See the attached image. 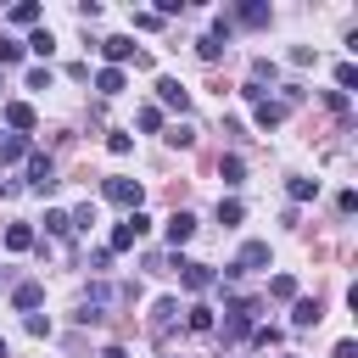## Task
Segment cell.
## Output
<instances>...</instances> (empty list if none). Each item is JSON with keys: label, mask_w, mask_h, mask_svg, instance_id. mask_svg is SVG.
<instances>
[{"label": "cell", "mask_w": 358, "mask_h": 358, "mask_svg": "<svg viewBox=\"0 0 358 358\" xmlns=\"http://www.w3.org/2000/svg\"><path fill=\"white\" fill-rule=\"evenodd\" d=\"M145 229H151V218H145V213H129V218L112 229L106 252H129V246H140V241H145Z\"/></svg>", "instance_id": "6da1fadb"}, {"label": "cell", "mask_w": 358, "mask_h": 358, "mask_svg": "<svg viewBox=\"0 0 358 358\" xmlns=\"http://www.w3.org/2000/svg\"><path fill=\"white\" fill-rule=\"evenodd\" d=\"M263 263H268V241H246V246H241V257H235V263L224 268V280H241V274H257Z\"/></svg>", "instance_id": "7a4b0ae2"}, {"label": "cell", "mask_w": 358, "mask_h": 358, "mask_svg": "<svg viewBox=\"0 0 358 358\" xmlns=\"http://www.w3.org/2000/svg\"><path fill=\"white\" fill-rule=\"evenodd\" d=\"M101 196H106L112 207H129V213H140V196H145V190H140V179H106V185H101Z\"/></svg>", "instance_id": "3957f363"}, {"label": "cell", "mask_w": 358, "mask_h": 358, "mask_svg": "<svg viewBox=\"0 0 358 358\" xmlns=\"http://www.w3.org/2000/svg\"><path fill=\"white\" fill-rule=\"evenodd\" d=\"M28 185H34L39 196H50V190H56V162H50L45 151H28Z\"/></svg>", "instance_id": "277c9868"}, {"label": "cell", "mask_w": 358, "mask_h": 358, "mask_svg": "<svg viewBox=\"0 0 358 358\" xmlns=\"http://www.w3.org/2000/svg\"><path fill=\"white\" fill-rule=\"evenodd\" d=\"M252 330V302H229V313H224V341H241Z\"/></svg>", "instance_id": "5b68a950"}, {"label": "cell", "mask_w": 358, "mask_h": 358, "mask_svg": "<svg viewBox=\"0 0 358 358\" xmlns=\"http://www.w3.org/2000/svg\"><path fill=\"white\" fill-rule=\"evenodd\" d=\"M157 95H162V106L190 112V95H185V84H179V78H168V73H162V78H157Z\"/></svg>", "instance_id": "8992f818"}, {"label": "cell", "mask_w": 358, "mask_h": 358, "mask_svg": "<svg viewBox=\"0 0 358 358\" xmlns=\"http://www.w3.org/2000/svg\"><path fill=\"white\" fill-rule=\"evenodd\" d=\"M252 117H257V129H280L285 123V101H268L263 95V101H252Z\"/></svg>", "instance_id": "52a82bcc"}, {"label": "cell", "mask_w": 358, "mask_h": 358, "mask_svg": "<svg viewBox=\"0 0 358 358\" xmlns=\"http://www.w3.org/2000/svg\"><path fill=\"white\" fill-rule=\"evenodd\" d=\"M0 117H6V123H11V129H17V134H28V129H34V123H39V117H34V106H28V101H6V112H0Z\"/></svg>", "instance_id": "ba28073f"}, {"label": "cell", "mask_w": 358, "mask_h": 358, "mask_svg": "<svg viewBox=\"0 0 358 358\" xmlns=\"http://www.w3.org/2000/svg\"><path fill=\"white\" fill-rule=\"evenodd\" d=\"M11 302H17V308H22V313H34V308H39V302H45V285H39V280H22V285H17V291H11Z\"/></svg>", "instance_id": "9c48e42d"}, {"label": "cell", "mask_w": 358, "mask_h": 358, "mask_svg": "<svg viewBox=\"0 0 358 358\" xmlns=\"http://www.w3.org/2000/svg\"><path fill=\"white\" fill-rule=\"evenodd\" d=\"M101 50H106V62L117 67V62H129V56H134V39H129V34H112V39H101Z\"/></svg>", "instance_id": "30bf717a"}, {"label": "cell", "mask_w": 358, "mask_h": 358, "mask_svg": "<svg viewBox=\"0 0 358 358\" xmlns=\"http://www.w3.org/2000/svg\"><path fill=\"white\" fill-rule=\"evenodd\" d=\"M190 235H196V218H190V213H173V218H168V246H185Z\"/></svg>", "instance_id": "8fae6325"}, {"label": "cell", "mask_w": 358, "mask_h": 358, "mask_svg": "<svg viewBox=\"0 0 358 358\" xmlns=\"http://www.w3.org/2000/svg\"><path fill=\"white\" fill-rule=\"evenodd\" d=\"M213 280H218V274H213L207 263H185V291H207Z\"/></svg>", "instance_id": "7c38bea8"}, {"label": "cell", "mask_w": 358, "mask_h": 358, "mask_svg": "<svg viewBox=\"0 0 358 358\" xmlns=\"http://www.w3.org/2000/svg\"><path fill=\"white\" fill-rule=\"evenodd\" d=\"M173 319H179V302H173V296H162V302H157V308H151V330H157V336H162V330H168V324H173Z\"/></svg>", "instance_id": "4fadbf2b"}, {"label": "cell", "mask_w": 358, "mask_h": 358, "mask_svg": "<svg viewBox=\"0 0 358 358\" xmlns=\"http://www.w3.org/2000/svg\"><path fill=\"white\" fill-rule=\"evenodd\" d=\"M291 324H296V330L319 324V302H313V296H296V308H291Z\"/></svg>", "instance_id": "5bb4252c"}, {"label": "cell", "mask_w": 358, "mask_h": 358, "mask_svg": "<svg viewBox=\"0 0 358 358\" xmlns=\"http://www.w3.org/2000/svg\"><path fill=\"white\" fill-rule=\"evenodd\" d=\"M17 157H28V134H0V168Z\"/></svg>", "instance_id": "9a60e30c"}, {"label": "cell", "mask_w": 358, "mask_h": 358, "mask_svg": "<svg viewBox=\"0 0 358 358\" xmlns=\"http://www.w3.org/2000/svg\"><path fill=\"white\" fill-rule=\"evenodd\" d=\"M185 324H190L196 336H207V330H213V308H201V302H190V308H185Z\"/></svg>", "instance_id": "2e32d148"}, {"label": "cell", "mask_w": 358, "mask_h": 358, "mask_svg": "<svg viewBox=\"0 0 358 358\" xmlns=\"http://www.w3.org/2000/svg\"><path fill=\"white\" fill-rule=\"evenodd\" d=\"M95 90H101V95H117V90H123V67H101V73H95Z\"/></svg>", "instance_id": "e0dca14e"}, {"label": "cell", "mask_w": 358, "mask_h": 358, "mask_svg": "<svg viewBox=\"0 0 358 358\" xmlns=\"http://www.w3.org/2000/svg\"><path fill=\"white\" fill-rule=\"evenodd\" d=\"M28 246H34V229L28 224H11L6 229V252H28Z\"/></svg>", "instance_id": "ac0fdd59"}, {"label": "cell", "mask_w": 358, "mask_h": 358, "mask_svg": "<svg viewBox=\"0 0 358 358\" xmlns=\"http://www.w3.org/2000/svg\"><path fill=\"white\" fill-rule=\"evenodd\" d=\"M229 22H246V28H263V22H268V6H241V11L229 17Z\"/></svg>", "instance_id": "d6986e66"}, {"label": "cell", "mask_w": 358, "mask_h": 358, "mask_svg": "<svg viewBox=\"0 0 358 358\" xmlns=\"http://www.w3.org/2000/svg\"><path fill=\"white\" fill-rule=\"evenodd\" d=\"M11 62H22V39L0 34V67H11Z\"/></svg>", "instance_id": "ffe728a7"}, {"label": "cell", "mask_w": 358, "mask_h": 358, "mask_svg": "<svg viewBox=\"0 0 358 358\" xmlns=\"http://www.w3.org/2000/svg\"><path fill=\"white\" fill-rule=\"evenodd\" d=\"M22 50H34V56H50V50H56V39H50V28H39V34H34V39L22 45Z\"/></svg>", "instance_id": "44dd1931"}, {"label": "cell", "mask_w": 358, "mask_h": 358, "mask_svg": "<svg viewBox=\"0 0 358 358\" xmlns=\"http://www.w3.org/2000/svg\"><path fill=\"white\" fill-rule=\"evenodd\" d=\"M196 50H201V62H218V56H224V50H229V45H224V39H213V34H207V39H196Z\"/></svg>", "instance_id": "7402d4cb"}, {"label": "cell", "mask_w": 358, "mask_h": 358, "mask_svg": "<svg viewBox=\"0 0 358 358\" xmlns=\"http://www.w3.org/2000/svg\"><path fill=\"white\" fill-rule=\"evenodd\" d=\"M352 84H358V67H352V62H341V67H336V95H347Z\"/></svg>", "instance_id": "603a6c76"}, {"label": "cell", "mask_w": 358, "mask_h": 358, "mask_svg": "<svg viewBox=\"0 0 358 358\" xmlns=\"http://www.w3.org/2000/svg\"><path fill=\"white\" fill-rule=\"evenodd\" d=\"M218 173H224V185H241V173H246V162H241V157H224V162H218Z\"/></svg>", "instance_id": "cb8c5ba5"}, {"label": "cell", "mask_w": 358, "mask_h": 358, "mask_svg": "<svg viewBox=\"0 0 358 358\" xmlns=\"http://www.w3.org/2000/svg\"><path fill=\"white\" fill-rule=\"evenodd\" d=\"M218 224H224V229H235V224H241V201H235V196H229V201H218Z\"/></svg>", "instance_id": "d4e9b609"}, {"label": "cell", "mask_w": 358, "mask_h": 358, "mask_svg": "<svg viewBox=\"0 0 358 358\" xmlns=\"http://www.w3.org/2000/svg\"><path fill=\"white\" fill-rule=\"evenodd\" d=\"M11 22H22V28H28V22H39V6H34V0H22V6H11Z\"/></svg>", "instance_id": "484cf974"}, {"label": "cell", "mask_w": 358, "mask_h": 358, "mask_svg": "<svg viewBox=\"0 0 358 358\" xmlns=\"http://www.w3.org/2000/svg\"><path fill=\"white\" fill-rule=\"evenodd\" d=\"M285 190H291V201H313V190H319V185H313V179H291Z\"/></svg>", "instance_id": "4316f807"}, {"label": "cell", "mask_w": 358, "mask_h": 358, "mask_svg": "<svg viewBox=\"0 0 358 358\" xmlns=\"http://www.w3.org/2000/svg\"><path fill=\"white\" fill-rule=\"evenodd\" d=\"M50 84H56L50 67H34V73H28V90H50Z\"/></svg>", "instance_id": "83f0119b"}, {"label": "cell", "mask_w": 358, "mask_h": 358, "mask_svg": "<svg viewBox=\"0 0 358 358\" xmlns=\"http://www.w3.org/2000/svg\"><path fill=\"white\" fill-rule=\"evenodd\" d=\"M67 224H73V229H90V224H95V207H90V201H84V207H78V213H67Z\"/></svg>", "instance_id": "f1b7e54d"}, {"label": "cell", "mask_w": 358, "mask_h": 358, "mask_svg": "<svg viewBox=\"0 0 358 358\" xmlns=\"http://www.w3.org/2000/svg\"><path fill=\"white\" fill-rule=\"evenodd\" d=\"M45 229H50V235H67L73 224H67V213H56V207H50V213H45Z\"/></svg>", "instance_id": "f546056e"}, {"label": "cell", "mask_w": 358, "mask_h": 358, "mask_svg": "<svg viewBox=\"0 0 358 358\" xmlns=\"http://www.w3.org/2000/svg\"><path fill=\"white\" fill-rule=\"evenodd\" d=\"M106 268H112V252L95 246V252H90V274H106Z\"/></svg>", "instance_id": "4dcf8cb0"}, {"label": "cell", "mask_w": 358, "mask_h": 358, "mask_svg": "<svg viewBox=\"0 0 358 358\" xmlns=\"http://www.w3.org/2000/svg\"><path fill=\"white\" fill-rule=\"evenodd\" d=\"M268 291H274V296H296V280H291V274H274Z\"/></svg>", "instance_id": "1f68e13d"}, {"label": "cell", "mask_w": 358, "mask_h": 358, "mask_svg": "<svg viewBox=\"0 0 358 358\" xmlns=\"http://www.w3.org/2000/svg\"><path fill=\"white\" fill-rule=\"evenodd\" d=\"M140 129H145V134H157V129H162V112H157V106H145V112H140Z\"/></svg>", "instance_id": "d6a6232c"}, {"label": "cell", "mask_w": 358, "mask_h": 358, "mask_svg": "<svg viewBox=\"0 0 358 358\" xmlns=\"http://www.w3.org/2000/svg\"><path fill=\"white\" fill-rule=\"evenodd\" d=\"M106 151H112V157H129V151H134V140H129V134H112V140H106Z\"/></svg>", "instance_id": "836d02e7"}, {"label": "cell", "mask_w": 358, "mask_h": 358, "mask_svg": "<svg viewBox=\"0 0 358 358\" xmlns=\"http://www.w3.org/2000/svg\"><path fill=\"white\" fill-rule=\"evenodd\" d=\"M252 341H257V347H274V341H280V330H274V324H257V330H252Z\"/></svg>", "instance_id": "e575fe53"}, {"label": "cell", "mask_w": 358, "mask_h": 358, "mask_svg": "<svg viewBox=\"0 0 358 358\" xmlns=\"http://www.w3.org/2000/svg\"><path fill=\"white\" fill-rule=\"evenodd\" d=\"M336 358H358V347H352V341H341V347H336Z\"/></svg>", "instance_id": "d590c367"}, {"label": "cell", "mask_w": 358, "mask_h": 358, "mask_svg": "<svg viewBox=\"0 0 358 358\" xmlns=\"http://www.w3.org/2000/svg\"><path fill=\"white\" fill-rule=\"evenodd\" d=\"M101 358H123V347H106V352H101Z\"/></svg>", "instance_id": "8d00e7d4"}, {"label": "cell", "mask_w": 358, "mask_h": 358, "mask_svg": "<svg viewBox=\"0 0 358 358\" xmlns=\"http://www.w3.org/2000/svg\"><path fill=\"white\" fill-rule=\"evenodd\" d=\"M0 196H11V179H6V173H0Z\"/></svg>", "instance_id": "74e56055"}, {"label": "cell", "mask_w": 358, "mask_h": 358, "mask_svg": "<svg viewBox=\"0 0 358 358\" xmlns=\"http://www.w3.org/2000/svg\"><path fill=\"white\" fill-rule=\"evenodd\" d=\"M0 358H11V347H6V336H0Z\"/></svg>", "instance_id": "f35d334b"}, {"label": "cell", "mask_w": 358, "mask_h": 358, "mask_svg": "<svg viewBox=\"0 0 358 358\" xmlns=\"http://www.w3.org/2000/svg\"><path fill=\"white\" fill-rule=\"evenodd\" d=\"M0 134H6V129H0Z\"/></svg>", "instance_id": "ab89813d"}]
</instances>
